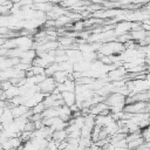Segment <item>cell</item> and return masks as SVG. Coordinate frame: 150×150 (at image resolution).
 I'll list each match as a JSON object with an SVG mask.
<instances>
[{
    "label": "cell",
    "mask_w": 150,
    "mask_h": 150,
    "mask_svg": "<svg viewBox=\"0 0 150 150\" xmlns=\"http://www.w3.org/2000/svg\"><path fill=\"white\" fill-rule=\"evenodd\" d=\"M38 86H39V89H40L41 93H43L45 95H49L57 87V83L55 82L53 76H46V79L41 83H39Z\"/></svg>",
    "instance_id": "obj_1"
},
{
    "label": "cell",
    "mask_w": 150,
    "mask_h": 150,
    "mask_svg": "<svg viewBox=\"0 0 150 150\" xmlns=\"http://www.w3.org/2000/svg\"><path fill=\"white\" fill-rule=\"evenodd\" d=\"M125 112L130 114H141V112H148L146 110V102H134V103H128L124 105L123 109Z\"/></svg>",
    "instance_id": "obj_2"
},
{
    "label": "cell",
    "mask_w": 150,
    "mask_h": 150,
    "mask_svg": "<svg viewBox=\"0 0 150 150\" xmlns=\"http://www.w3.org/2000/svg\"><path fill=\"white\" fill-rule=\"evenodd\" d=\"M132 21H128V20H122V21H118L116 25H115V34L116 36L117 35H122V34H127V33H130V30L132 29Z\"/></svg>",
    "instance_id": "obj_3"
},
{
    "label": "cell",
    "mask_w": 150,
    "mask_h": 150,
    "mask_svg": "<svg viewBox=\"0 0 150 150\" xmlns=\"http://www.w3.org/2000/svg\"><path fill=\"white\" fill-rule=\"evenodd\" d=\"M125 97L124 95H121V94H117V93H111L109 94L105 98H104V102L108 104V107H112V105H116V104H121V103H124L125 104Z\"/></svg>",
    "instance_id": "obj_4"
},
{
    "label": "cell",
    "mask_w": 150,
    "mask_h": 150,
    "mask_svg": "<svg viewBox=\"0 0 150 150\" xmlns=\"http://www.w3.org/2000/svg\"><path fill=\"white\" fill-rule=\"evenodd\" d=\"M36 57V50L35 49H28V50H23L21 56H20V62L22 63H28V64H33L34 59Z\"/></svg>",
    "instance_id": "obj_5"
},
{
    "label": "cell",
    "mask_w": 150,
    "mask_h": 150,
    "mask_svg": "<svg viewBox=\"0 0 150 150\" xmlns=\"http://www.w3.org/2000/svg\"><path fill=\"white\" fill-rule=\"evenodd\" d=\"M61 98L63 100L64 104L70 107L74 103H76V95L75 91H62L61 93Z\"/></svg>",
    "instance_id": "obj_6"
},
{
    "label": "cell",
    "mask_w": 150,
    "mask_h": 150,
    "mask_svg": "<svg viewBox=\"0 0 150 150\" xmlns=\"http://www.w3.org/2000/svg\"><path fill=\"white\" fill-rule=\"evenodd\" d=\"M56 88L60 90V93H62V91H75L76 82H75L74 80H67V81H64L63 83L57 84Z\"/></svg>",
    "instance_id": "obj_7"
},
{
    "label": "cell",
    "mask_w": 150,
    "mask_h": 150,
    "mask_svg": "<svg viewBox=\"0 0 150 150\" xmlns=\"http://www.w3.org/2000/svg\"><path fill=\"white\" fill-rule=\"evenodd\" d=\"M130 35H131V39H132L135 42H139V41H143V40L146 39V36H148V32L144 30L143 28H141V29L130 30Z\"/></svg>",
    "instance_id": "obj_8"
},
{
    "label": "cell",
    "mask_w": 150,
    "mask_h": 150,
    "mask_svg": "<svg viewBox=\"0 0 150 150\" xmlns=\"http://www.w3.org/2000/svg\"><path fill=\"white\" fill-rule=\"evenodd\" d=\"M59 117H60L61 120L66 121V122L69 121V120L73 117V112H71L70 108H69L68 105H66V104L59 107Z\"/></svg>",
    "instance_id": "obj_9"
},
{
    "label": "cell",
    "mask_w": 150,
    "mask_h": 150,
    "mask_svg": "<svg viewBox=\"0 0 150 150\" xmlns=\"http://www.w3.org/2000/svg\"><path fill=\"white\" fill-rule=\"evenodd\" d=\"M109 107H108V104L103 101V102H98V103H96V104H93L90 108H89V114H93V115H95V116H97V115H100L103 110H105V109H108Z\"/></svg>",
    "instance_id": "obj_10"
},
{
    "label": "cell",
    "mask_w": 150,
    "mask_h": 150,
    "mask_svg": "<svg viewBox=\"0 0 150 150\" xmlns=\"http://www.w3.org/2000/svg\"><path fill=\"white\" fill-rule=\"evenodd\" d=\"M42 118H52V117H57L59 116V108H54V107H49L46 108L42 111Z\"/></svg>",
    "instance_id": "obj_11"
},
{
    "label": "cell",
    "mask_w": 150,
    "mask_h": 150,
    "mask_svg": "<svg viewBox=\"0 0 150 150\" xmlns=\"http://www.w3.org/2000/svg\"><path fill=\"white\" fill-rule=\"evenodd\" d=\"M52 138H53L55 142H61V141H64V139H67V138H68V132H67V130H66V129L53 131Z\"/></svg>",
    "instance_id": "obj_12"
},
{
    "label": "cell",
    "mask_w": 150,
    "mask_h": 150,
    "mask_svg": "<svg viewBox=\"0 0 150 150\" xmlns=\"http://www.w3.org/2000/svg\"><path fill=\"white\" fill-rule=\"evenodd\" d=\"M53 79L55 80V82H56L57 84L63 83L64 81L68 80V73L64 71V70H57V71L53 75Z\"/></svg>",
    "instance_id": "obj_13"
},
{
    "label": "cell",
    "mask_w": 150,
    "mask_h": 150,
    "mask_svg": "<svg viewBox=\"0 0 150 150\" xmlns=\"http://www.w3.org/2000/svg\"><path fill=\"white\" fill-rule=\"evenodd\" d=\"M5 95H6V98L7 100H12L13 97L20 95V88L18 86H12L9 89L5 90Z\"/></svg>",
    "instance_id": "obj_14"
},
{
    "label": "cell",
    "mask_w": 150,
    "mask_h": 150,
    "mask_svg": "<svg viewBox=\"0 0 150 150\" xmlns=\"http://www.w3.org/2000/svg\"><path fill=\"white\" fill-rule=\"evenodd\" d=\"M144 142H145V141H144V138H143V137H139V138H136V139L129 141V142H128V148H129L130 150H135V149H137L138 146H141Z\"/></svg>",
    "instance_id": "obj_15"
},
{
    "label": "cell",
    "mask_w": 150,
    "mask_h": 150,
    "mask_svg": "<svg viewBox=\"0 0 150 150\" xmlns=\"http://www.w3.org/2000/svg\"><path fill=\"white\" fill-rule=\"evenodd\" d=\"M45 109H46V105L43 104V102H40L36 105H34L30 110H32V114H42V111Z\"/></svg>",
    "instance_id": "obj_16"
},
{
    "label": "cell",
    "mask_w": 150,
    "mask_h": 150,
    "mask_svg": "<svg viewBox=\"0 0 150 150\" xmlns=\"http://www.w3.org/2000/svg\"><path fill=\"white\" fill-rule=\"evenodd\" d=\"M71 29L75 30V32H81L82 29H84V21H81V20L75 21V23L73 25Z\"/></svg>",
    "instance_id": "obj_17"
},
{
    "label": "cell",
    "mask_w": 150,
    "mask_h": 150,
    "mask_svg": "<svg viewBox=\"0 0 150 150\" xmlns=\"http://www.w3.org/2000/svg\"><path fill=\"white\" fill-rule=\"evenodd\" d=\"M141 132H142V137L144 138V141H145V142L150 141V124H149L148 127L143 128Z\"/></svg>",
    "instance_id": "obj_18"
},
{
    "label": "cell",
    "mask_w": 150,
    "mask_h": 150,
    "mask_svg": "<svg viewBox=\"0 0 150 150\" xmlns=\"http://www.w3.org/2000/svg\"><path fill=\"white\" fill-rule=\"evenodd\" d=\"M88 150H102V148H101L100 145H97L95 142H93V144L88 148Z\"/></svg>",
    "instance_id": "obj_19"
},
{
    "label": "cell",
    "mask_w": 150,
    "mask_h": 150,
    "mask_svg": "<svg viewBox=\"0 0 150 150\" xmlns=\"http://www.w3.org/2000/svg\"><path fill=\"white\" fill-rule=\"evenodd\" d=\"M7 54H8V49L0 47V56H5V57H7Z\"/></svg>",
    "instance_id": "obj_20"
},
{
    "label": "cell",
    "mask_w": 150,
    "mask_h": 150,
    "mask_svg": "<svg viewBox=\"0 0 150 150\" xmlns=\"http://www.w3.org/2000/svg\"><path fill=\"white\" fill-rule=\"evenodd\" d=\"M102 150H114V145L109 143L108 145H105V146H103V148H102Z\"/></svg>",
    "instance_id": "obj_21"
},
{
    "label": "cell",
    "mask_w": 150,
    "mask_h": 150,
    "mask_svg": "<svg viewBox=\"0 0 150 150\" xmlns=\"http://www.w3.org/2000/svg\"><path fill=\"white\" fill-rule=\"evenodd\" d=\"M146 110H148V112L150 114V101L146 102Z\"/></svg>",
    "instance_id": "obj_22"
}]
</instances>
